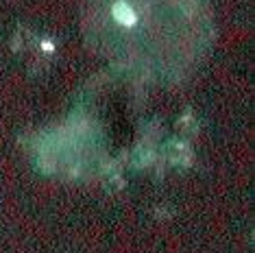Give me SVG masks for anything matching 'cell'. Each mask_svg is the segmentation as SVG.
<instances>
[{
    "instance_id": "obj_1",
    "label": "cell",
    "mask_w": 255,
    "mask_h": 253,
    "mask_svg": "<svg viewBox=\"0 0 255 253\" xmlns=\"http://www.w3.org/2000/svg\"><path fill=\"white\" fill-rule=\"evenodd\" d=\"M114 18L120 22V24H125V26H133L135 24V13L131 11L129 4H125V2H118V4H114Z\"/></svg>"
}]
</instances>
